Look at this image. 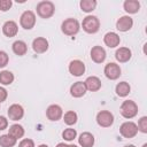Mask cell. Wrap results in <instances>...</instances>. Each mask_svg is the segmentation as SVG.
I'll return each mask as SVG.
<instances>
[{
    "mask_svg": "<svg viewBox=\"0 0 147 147\" xmlns=\"http://www.w3.org/2000/svg\"><path fill=\"white\" fill-rule=\"evenodd\" d=\"M14 75L9 70H2L0 72V84L2 85H10L14 82Z\"/></svg>",
    "mask_w": 147,
    "mask_h": 147,
    "instance_id": "obj_26",
    "label": "cell"
},
{
    "mask_svg": "<svg viewBox=\"0 0 147 147\" xmlns=\"http://www.w3.org/2000/svg\"><path fill=\"white\" fill-rule=\"evenodd\" d=\"M2 33L6 37H8V38L15 37L18 33V25H17V23L14 22V21L5 22L3 25H2Z\"/></svg>",
    "mask_w": 147,
    "mask_h": 147,
    "instance_id": "obj_15",
    "label": "cell"
},
{
    "mask_svg": "<svg viewBox=\"0 0 147 147\" xmlns=\"http://www.w3.org/2000/svg\"><path fill=\"white\" fill-rule=\"evenodd\" d=\"M132 26H133V20L129 15L121 16L116 22V29L121 32H126V31L131 30Z\"/></svg>",
    "mask_w": 147,
    "mask_h": 147,
    "instance_id": "obj_10",
    "label": "cell"
},
{
    "mask_svg": "<svg viewBox=\"0 0 147 147\" xmlns=\"http://www.w3.org/2000/svg\"><path fill=\"white\" fill-rule=\"evenodd\" d=\"M94 141V136L90 132H83L78 138V144L80 147H93Z\"/></svg>",
    "mask_w": 147,
    "mask_h": 147,
    "instance_id": "obj_20",
    "label": "cell"
},
{
    "mask_svg": "<svg viewBox=\"0 0 147 147\" xmlns=\"http://www.w3.org/2000/svg\"><path fill=\"white\" fill-rule=\"evenodd\" d=\"M56 147H68V145L64 144V142H59V144L56 145Z\"/></svg>",
    "mask_w": 147,
    "mask_h": 147,
    "instance_id": "obj_36",
    "label": "cell"
},
{
    "mask_svg": "<svg viewBox=\"0 0 147 147\" xmlns=\"http://www.w3.org/2000/svg\"><path fill=\"white\" fill-rule=\"evenodd\" d=\"M16 139L10 137L8 133L0 136V146L1 147H14L16 145Z\"/></svg>",
    "mask_w": 147,
    "mask_h": 147,
    "instance_id": "obj_27",
    "label": "cell"
},
{
    "mask_svg": "<svg viewBox=\"0 0 147 147\" xmlns=\"http://www.w3.org/2000/svg\"><path fill=\"white\" fill-rule=\"evenodd\" d=\"M119 111L124 118L131 119V118L136 117L138 114V105L133 100H125L122 102V105L119 107Z\"/></svg>",
    "mask_w": 147,
    "mask_h": 147,
    "instance_id": "obj_1",
    "label": "cell"
},
{
    "mask_svg": "<svg viewBox=\"0 0 147 147\" xmlns=\"http://www.w3.org/2000/svg\"><path fill=\"white\" fill-rule=\"evenodd\" d=\"M131 56H132V52L127 47H119L115 52V59L119 63H125V62L130 61Z\"/></svg>",
    "mask_w": 147,
    "mask_h": 147,
    "instance_id": "obj_17",
    "label": "cell"
},
{
    "mask_svg": "<svg viewBox=\"0 0 147 147\" xmlns=\"http://www.w3.org/2000/svg\"><path fill=\"white\" fill-rule=\"evenodd\" d=\"M138 131L142 132V133H147V116H142L139 121H138Z\"/></svg>",
    "mask_w": 147,
    "mask_h": 147,
    "instance_id": "obj_30",
    "label": "cell"
},
{
    "mask_svg": "<svg viewBox=\"0 0 147 147\" xmlns=\"http://www.w3.org/2000/svg\"><path fill=\"white\" fill-rule=\"evenodd\" d=\"M142 147H147V144H144V145H142Z\"/></svg>",
    "mask_w": 147,
    "mask_h": 147,
    "instance_id": "obj_40",
    "label": "cell"
},
{
    "mask_svg": "<svg viewBox=\"0 0 147 147\" xmlns=\"http://www.w3.org/2000/svg\"><path fill=\"white\" fill-rule=\"evenodd\" d=\"M96 123L101 127H109L114 124V115L109 110H101L96 115Z\"/></svg>",
    "mask_w": 147,
    "mask_h": 147,
    "instance_id": "obj_7",
    "label": "cell"
},
{
    "mask_svg": "<svg viewBox=\"0 0 147 147\" xmlns=\"http://www.w3.org/2000/svg\"><path fill=\"white\" fill-rule=\"evenodd\" d=\"M7 96H8L7 90H6L5 87H1V86H0V103L3 102V101L7 99Z\"/></svg>",
    "mask_w": 147,
    "mask_h": 147,
    "instance_id": "obj_35",
    "label": "cell"
},
{
    "mask_svg": "<svg viewBox=\"0 0 147 147\" xmlns=\"http://www.w3.org/2000/svg\"><path fill=\"white\" fill-rule=\"evenodd\" d=\"M18 147H34V142L32 139H29V138L22 139L18 144Z\"/></svg>",
    "mask_w": 147,
    "mask_h": 147,
    "instance_id": "obj_33",
    "label": "cell"
},
{
    "mask_svg": "<svg viewBox=\"0 0 147 147\" xmlns=\"http://www.w3.org/2000/svg\"><path fill=\"white\" fill-rule=\"evenodd\" d=\"M9 62V56L5 51H0V68H5Z\"/></svg>",
    "mask_w": 147,
    "mask_h": 147,
    "instance_id": "obj_31",
    "label": "cell"
},
{
    "mask_svg": "<svg viewBox=\"0 0 147 147\" xmlns=\"http://www.w3.org/2000/svg\"><path fill=\"white\" fill-rule=\"evenodd\" d=\"M20 24L24 30H31L36 25V14L32 10H25L20 17Z\"/></svg>",
    "mask_w": 147,
    "mask_h": 147,
    "instance_id": "obj_5",
    "label": "cell"
},
{
    "mask_svg": "<svg viewBox=\"0 0 147 147\" xmlns=\"http://www.w3.org/2000/svg\"><path fill=\"white\" fill-rule=\"evenodd\" d=\"M8 127V119L5 116H0V131L6 130Z\"/></svg>",
    "mask_w": 147,
    "mask_h": 147,
    "instance_id": "obj_34",
    "label": "cell"
},
{
    "mask_svg": "<svg viewBox=\"0 0 147 147\" xmlns=\"http://www.w3.org/2000/svg\"><path fill=\"white\" fill-rule=\"evenodd\" d=\"M86 86L84 82H76L70 86V94L74 98H82L86 93Z\"/></svg>",
    "mask_w": 147,
    "mask_h": 147,
    "instance_id": "obj_18",
    "label": "cell"
},
{
    "mask_svg": "<svg viewBox=\"0 0 147 147\" xmlns=\"http://www.w3.org/2000/svg\"><path fill=\"white\" fill-rule=\"evenodd\" d=\"M124 147H136L134 145H126V146H124Z\"/></svg>",
    "mask_w": 147,
    "mask_h": 147,
    "instance_id": "obj_38",
    "label": "cell"
},
{
    "mask_svg": "<svg viewBox=\"0 0 147 147\" xmlns=\"http://www.w3.org/2000/svg\"><path fill=\"white\" fill-rule=\"evenodd\" d=\"M80 30V24L76 18L69 17L67 20H64L61 24V31L65 34V36H75L79 32Z\"/></svg>",
    "mask_w": 147,
    "mask_h": 147,
    "instance_id": "obj_3",
    "label": "cell"
},
{
    "mask_svg": "<svg viewBox=\"0 0 147 147\" xmlns=\"http://www.w3.org/2000/svg\"><path fill=\"white\" fill-rule=\"evenodd\" d=\"M98 2L95 0H82L79 2V6H80V9L84 11V13H91L95 9Z\"/></svg>",
    "mask_w": 147,
    "mask_h": 147,
    "instance_id": "obj_25",
    "label": "cell"
},
{
    "mask_svg": "<svg viewBox=\"0 0 147 147\" xmlns=\"http://www.w3.org/2000/svg\"><path fill=\"white\" fill-rule=\"evenodd\" d=\"M107 57L106 51L101 46H93L91 49V59L95 63H102Z\"/></svg>",
    "mask_w": 147,
    "mask_h": 147,
    "instance_id": "obj_14",
    "label": "cell"
},
{
    "mask_svg": "<svg viewBox=\"0 0 147 147\" xmlns=\"http://www.w3.org/2000/svg\"><path fill=\"white\" fill-rule=\"evenodd\" d=\"M82 28L86 33L90 34H94L99 31L100 29V21L96 16L93 15H87L86 17H84L83 23H82Z\"/></svg>",
    "mask_w": 147,
    "mask_h": 147,
    "instance_id": "obj_2",
    "label": "cell"
},
{
    "mask_svg": "<svg viewBox=\"0 0 147 147\" xmlns=\"http://www.w3.org/2000/svg\"><path fill=\"white\" fill-rule=\"evenodd\" d=\"M36 9H37L38 16H40L41 18H45V20L51 18L54 15V13H55V6H54V3L52 1H47V0L46 1H40L37 5Z\"/></svg>",
    "mask_w": 147,
    "mask_h": 147,
    "instance_id": "obj_4",
    "label": "cell"
},
{
    "mask_svg": "<svg viewBox=\"0 0 147 147\" xmlns=\"http://www.w3.org/2000/svg\"><path fill=\"white\" fill-rule=\"evenodd\" d=\"M103 42L106 46H108L109 48H115L119 45L121 42V38L116 32H107L103 37Z\"/></svg>",
    "mask_w": 147,
    "mask_h": 147,
    "instance_id": "obj_16",
    "label": "cell"
},
{
    "mask_svg": "<svg viewBox=\"0 0 147 147\" xmlns=\"http://www.w3.org/2000/svg\"><path fill=\"white\" fill-rule=\"evenodd\" d=\"M69 72L75 76V77H79L85 72V64L83 61L80 60H72L69 63Z\"/></svg>",
    "mask_w": 147,
    "mask_h": 147,
    "instance_id": "obj_13",
    "label": "cell"
},
{
    "mask_svg": "<svg viewBox=\"0 0 147 147\" xmlns=\"http://www.w3.org/2000/svg\"><path fill=\"white\" fill-rule=\"evenodd\" d=\"M32 49L37 54H42L48 49V40L44 37H38L32 41Z\"/></svg>",
    "mask_w": 147,
    "mask_h": 147,
    "instance_id": "obj_12",
    "label": "cell"
},
{
    "mask_svg": "<svg viewBox=\"0 0 147 147\" xmlns=\"http://www.w3.org/2000/svg\"><path fill=\"white\" fill-rule=\"evenodd\" d=\"M84 83H85V86H86V90L87 91L96 92V91H99L101 88V80L96 76H90V77H87Z\"/></svg>",
    "mask_w": 147,
    "mask_h": 147,
    "instance_id": "obj_19",
    "label": "cell"
},
{
    "mask_svg": "<svg viewBox=\"0 0 147 147\" xmlns=\"http://www.w3.org/2000/svg\"><path fill=\"white\" fill-rule=\"evenodd\" d=\"M8 117L11 121H20L23 118L24 116V109L21 105L18 103H13L11 106H9L8 110H7Z\"/></svg>",
    "mask_w": 147,
    "mask_h": 147,
    "instance_id": "obj_9",
    "label": "cell"
},
{
    "mask_svg": "<svg viewBox=\"0 0 147 147\" xmlns=\"http://www.w3.org/2000/svg\"><path fill=\"white\" fill-rule=\"evenodd\" d=\"M77 119H78V116H77V114H76L74 110L67 111V113L64 114V116H63L64 123H65L67 125H69V126L76 124V123H77Z\"/></svg>",
    "mask_w": 147,
    "mask_h": 147,
    "instance_id": "obj_28",
    "label": "cell"
},
{
    "mask_svg": "<svg viewBox=\"0 0 147 147\" xmlns=\"http://www.w3.org/2000/svg\"><path fill=\"white\" fill-rule=\"evenodd\" d=\"M13 1L11 0H0V10L1 11H7L11 8Z\"/></svg>",
    "mask_w": 147,
    "mask_h": 147,
    "instance_id": "obj_32",
    "label": "cell"
},
{
    "mask_svg": "<svg viewBox=\"0 0 147 147\" xmlns=\"http://www.w3.org/2000/svg\"><path fill=\"white\" fill-rule=\"evenodd\" d=\"M103 72H105V76H106L108 79H110V80H116V79L119 78L122 70H121V68H119V65H118L117 63H115V62H109L108 64H106V67H105V69H103Z\"/></svg>",
    "mask_w": 147,
    "mask_h": 147,
    "instance_id": "obj_8",
    "label": "cell"
},
{
    "mask_svg": "<svg viewBox=\"0 0 147 147\" xmlns=\"http://www.w3.org/2000/svg\"><path fill=\"white\" fill-rule=\"evenodd\" d=\"M130 91H131V86L126 82H119L115 87V92L119 98H125L126 95H129Z\"/></svg>",
    "mask_w": 147,
    "mask_h": 147,
    "instance_id": "obj_24",
    "label": "cell"
},
{
    "mask_svg": "<svg viewBox=\"0 0 147 147\" xmlns=\"http://www.w3.org/2000/svg\"><path fill=\"white\" fill-rule=\"evenodd\" d=\"M38 147H48V146H47V145H45V144H41V145H39Z\"/></svg>",
    "mask_w": 147,
    "mask_h": 147,
    "instance_id": "obj_37",
    "label": "cell"
},
{
    "mask_svg": "<svg viewBox=\"0 0 147 147\" xmlns=\"http://www.w3.org/2000/svg\"><path fill=\"white\" fill-rule=\"evenodd\" d=\"M123 8L127 14H136L140 9V2L138 0H125Z\"/></svg>",
    "mask_w": 147,
    "mask_h": 147,
    "instance_id": "obj_22",
    "label": "cell"
},
{
    "mask_svg": "<svg viewBox=\"0 0 147 147\" xmlns=\"http://www.w3.org/2000/svg\"><path fill=\"white\" fill-rule=\"evenodd\" d=\"M77 137V131L72 127H68L62 132V138L65 141H72Z\"/></svg>",
    "mask_w": 147,
    "mask_h": 147,
    "instance_id": "obj_29",
    "label": "cell"
},
{
    "mask_svg": "<svg viewBox=\"0 0 147 147\" xmlns=\"http://www.w3.org/2000/svg\"><path fill=\"white\" fill-rule=\"evenodd\" d=\"M68 147H78V146H76V145H68Z\"/></svg>",
    "mask_w": 147,
    "mask_h": 147,
    "instance_id": "obj_39",
    "label": "cell"
},
{
    "mask_svg": "<svg viewBox=\"0 0 147 147\" xmlns=\"http://www.w3.org/2000/svg\"><path fill=\"white\" fill-rule=\"evenodd\" d=\"M62 115H63V111L59 105H51L46 109V116L52 122H56V121L61 119Z\"/></svg>",
    "mask_w": 147,
    "mask_h": 147,
    "instance_id": "obj_11",
    "label": "cell"
},
{
    "mask_svg": "<svg viewBox=\"0 0 147 147\" xmlns=\"http://www.w3.org/2000/svg\"><path fill=\"white\" fill-rule=\"evenodd\" d=\"M119 133L123 138H126V139H131L133 137L137 136L138 133V127H137V124L131 122V121H127V122H124L121 126H119Z\"/></svg>",
    "mask_w": 147,
    "mask_h": 147,
    "instance_id": "obj_6",
    "label": "cell"
},
{
    "mask_svg": "<svg viewBox=\"0 0 147 147\" xmlns=\"http://www.w3.org/2000/svg\"><path fill=\"white\" fill-rule=\"evenodd\" d=\"M24 133H25V131H24L23 126L20 125V124H13V125H10L9 129H8V134H9L10 137H13L14 139H16V140L23 138Z\"/></svg>",
    "mask_w": 147,
    "mask_h": 147,
    "instance_id": "obj_23",
    "label": "cell"
},
{
    "mask_svg": "<svg viewBox=\"0 0 147 147\" xmlns=\"http://www.w3.org/2000/svg\"><path fill=\"white\" fill-rule=\"evenodd\" d=\"M11 49H13V52H14L16 55L23 56V55H25L26 52H28V45H26V42L23 41V40H16V41L13 42Z\"/></svg>",
    "mask_w": 147,
    "mask_h": 147,
    "instance_id": "obj_21",
    "label": "cell"
}]
</instances>
